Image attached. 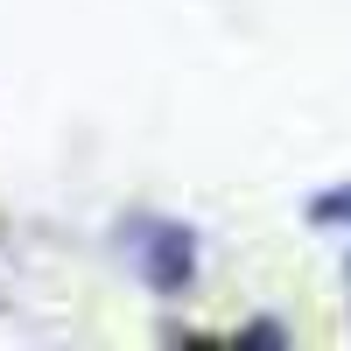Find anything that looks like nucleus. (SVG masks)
<instances>
[{
  "label": "nucleus",
  "instance_id": "obj_1",
  "mask_svg": "<svg viewBox=\"0 0 351 351\" xmlns=\"http://www.w3.org/2000/svg\"><path fill=\"white\" fill-rule=\"evenodd\" d=\"M141 239H148V281H155V288H183V281H190L197 246H190L183 225H148Z\"/></svg>",
  "mask_w": 351,
  "mask_h": 351
},
{
  "label": "nucleus",
  "instance_id": "obj_2",
  "mask_svg": "<svg viewBox=\"0 0 351 351\" xmlns=\"http://www.w3.org/2000/svg\"><path fill=\"white\" fill-rule=\"evenodd\" d=\"M316 218H351V190H337V197H316Z\"/></svg>",
  "mask_w": 351,
  "mask_h": 351
}]
</instances>
